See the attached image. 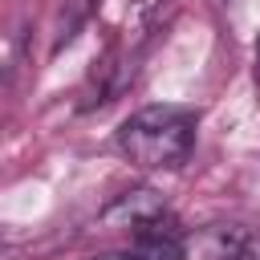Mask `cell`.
I'll return each mask as SVG.
<instances>
[{
	"label": "cell",
	"instance_id": "cell-5",
	"mask_svg": "<svg viewBox=\"0 0 260 260\" xmlns=\"http://www.w3.org/2000/svg\"><path fill=\"white\" fill-rule=\"evenodd\" d=\"M98 260H138V256H98Z\"/></svg>",
	"mask_w": 260,
	"mask_h": 260
},
{
	"label": "cell",
	"instance_id": "cell-6",
	"mask_svg": "<svg viewBox=\"0 0 260 260\" xmlns=\"http://www.w3.org/2000/svg\"><path fill=\"white\" fill-rule=\"evenodd\" d=\"M256 77H260V65H256Z\"/></svg>",
	"mask_w": 260,
	"mask_h": 260
},
{
	"label": "cell",
	"instance_id": "cell-2",
	"mask_svg": "<svg viewBox=\"0 0 260 260\" xmlns=\"http://www.w3.org/2000/svg\"><path fill=\"white\" fill-rule=\"evenodd\" d=\"M187 260H260V232L240 223H211L187 236Z\"/></svg>",
	"mask_w": 260,
	"mask_h": 260
},
{
	"label": "cell",
	"instance_id": "cell-1",
	"mask_svg": "<svg viewBox=\"0 0 260 260\" xmlns=\"http://www.w3.org/2000/svg\"><path fill=\"white\" fill-rule=\"evenodd\" d=\"M118 150L142 171H175L195 150V110L146 106L118 126Z\"/></svg>",
	"mask_w": 260,
	"mask_h": 260
},
{
	"label": "cell",
	"instance_id": "cell-3",
	"mask_svg": "<svg viewBox=\"0 0 260 260\" xmlns=\"http://www.w3.org/2000/svg\"><path fill=\"white\" fill-rule=\"evenodd\" d=\"M130 232H134V256L138 260H187V232L167 211L142 219Z\"/></svg>",
	"mask_w": 260,
	"mask_h": 260
},
{
	"label": "cell",
	"instance_id": "cell-4",
	"mask_svg": "<svg viewBox=\"0 0 260 260\" xmlns=\"http://www.w3.org/2000/svg\"><path fill=\"white\" fill-rule=\"evenodd\" d=\"M65 8H69V20H65V28H61V37H57V49L77 32V24L89 16V8H93V0H65Z\"/></svg>",
	"mask_w": 260,
	"mask_h": 260
}]
</instances>
